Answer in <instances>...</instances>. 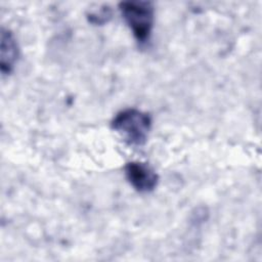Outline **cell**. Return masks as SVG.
I'll use <instances>...</instances> for the list:
<instances>
[{"label":"cell","instance_id":"3957f363","mask_svg":"<svg viewBox=\"0 0 262 262\" xmlns=\"http://www.w3.org/2000/svg\"><path fill=\"white\" fill-rule=\"evenodd\" d=\"M125 175L131 186L141 193L152 191L158 185L159 176L147 164L129 162L125 166Z\"/></svg>","mask_w":262,"mask_h":262},{"label":"cell","instance_id":"6da1fadb","mask_svg":"<svg viewBox=\"0 0 262 262\" xmlns=\"http://www.w3.org/2000/svg\"><path fill=\"white\" fill-rule=\"evenodd\" d=\"M111 127L126 143L132 146H142L151 128V118L147 113L136 108L123 110L113 118Z\"/></svg>","mask_w":262,"mask_h":262},{"label":"cell","instance_id":"7a4b0ae2","mask_svg":"<svg viewBox=\"0 0 262 262\" xmlns=\"http://www.w3.org/2000/svg\"><path fill=\"white\" fill-rule=\"evenodd\" d=\"M122 16L138 43L149 40L154 24V6L147 1H124L119 5Z\"/></svg>","mask_w":262,"mask_h":262},{"label":"cell","instance_id":"277c9868","mask_svg":"<svg viewBox=\"0 0 262 262\" xmlns=\"http://www.w3.org/2000/svg\"><path fill=\"white\" fill-rule=\"evenodd\" d=\"M18 57V46L13 34L6 29L1 31V73L8 75L12 72Z\"/></svg>","mask_w":262,"mask_h":262}]
</instances>
